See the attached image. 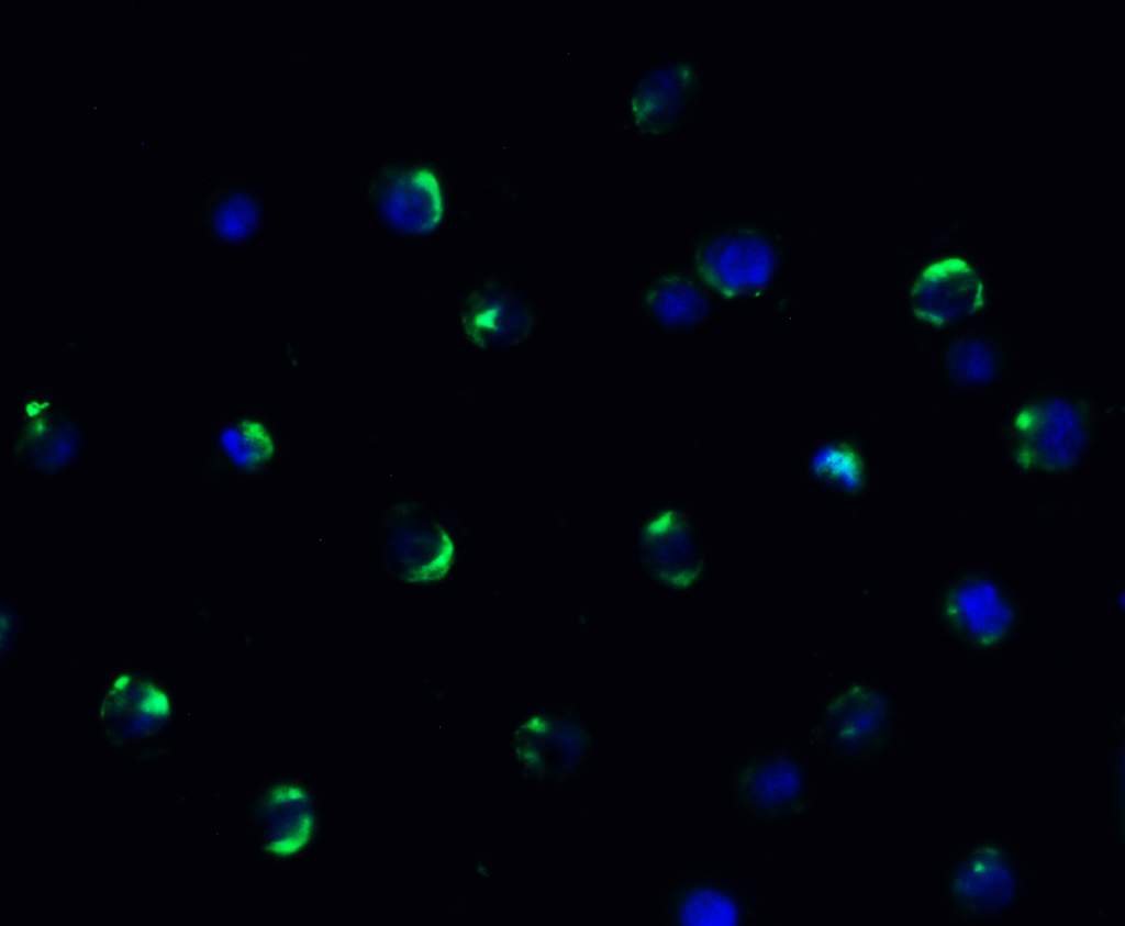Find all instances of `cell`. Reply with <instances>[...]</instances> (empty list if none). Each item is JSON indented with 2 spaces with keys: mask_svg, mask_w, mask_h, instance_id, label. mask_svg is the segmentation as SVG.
<instances>
[{
  "mask_svg": "<svg viewBox=\"0 0 1125 926\" xmlns=\"http://www.w3.org/2000/svg\"><path fill=\"white\" fill-rule=\"evenodd\" d=\"M679 919L684 925L729 926L737 924L739 912L731 895L713 886H700L683 899Z\"/></svg>",
  "mask_w": 1125,
  "mask_h": 926,
  "instance_id": "obj_18",
  "label": "cell"
},
{
  "mask_svg": "<svg viewBox=\"0 0 1125 926\" xmlns=\"http://www.w3.org/2000/svg\"><path fill=\"white\" fill-rule=\"evenodd\" d=\"M645 306L655 323L677 331L698 325L710 311L704 291L680 275H667L654 282L645 294Z\"/></svg>",
  "mask_w": 1125,
  "mask_h": 926,
  "instance_id": "obj_13",
  "label": "cell"
},
{
  "mask_svg": "<svg viewBox=\"0 0 1125 926\" xmlns=\"http://www.w3.org/2000/svg\"><path fill=\"white\" fill-rule=\"evenodd\" d=\"M955 629L970 643L989 647L1006 637L1015 611L1003 590L982 577L967 578L953 587L945 602Z\"/></svg>",
  "mask_w": 1125,
  "mask_h": 926,
  "instance_id": "obj_7",
  "label": "cell"
},
{
  "mask_svg": "<svg viewBox=\"0 0 1125 926\" xmlns=\"http://www.w3.org/2000/svg\"><path fill=\"white\" fill-rule=\"evenodd\" d=\"M1015 431L1020 462L1047 471L1073 465L1087 438L1081 412L1060 399L1028 405L1018 413Z\"/></svg>",
  "mask_w": 1125,
  "mask_h": 926,
  "instance_id": "obj_3",
  "label": "cell"
},
{
  "mask_svg": "<svg viewBox=\"0 0 1125 926\" xmlns=\"http://www.w3.org/2000/svg\"><path fill=\"white\" fill-rule=\"evenodd\" d=\"M461 323L467 336L478 346L505 348L520 344L532 333L535 313L515 289L488 282L466 299Z\"/></svg>",
  "mask_w": 1125,
  "mask_h": 926,
  "instance_id": "obj_6",
  "label": "cell"
},
{
  "mask_svg": "<svg viewBox=\"0 0 1125 926\" xmlns=\"http://www.w3.org/2000/svg\"><path fill=\"white\" fill-rule=\"evenodd\" d=\"M980 286L965 261L947 259L924 272L914 290L915 308L932 322H947L974 309Z\"/></svg>",
  "mask_w": 1125,
  "mask_h": 926,
  "instance_id": "obj_10",
  "label": "cell"
},
{
  "mask_svg": "<svg viewBox=\"0 0 1125 926\" xmlns=\"http://www.w3.org/2000/svg\"><path fill=\"white\" fill-rule=\"evenodd\" d=\"M79 448V435L69 422H57L35 429L25 450L34 467L42 472H56L67 466Z\"/></svg>",
  "mask_w": 1125,
  "mask_h": 926,
  "instance_id": "obj_16",
  "label": "cell"
},
{
  "mask_svg": "<svg viewBox=\"0 0 1125 926\" xmlns=\"http://www.w3.org/2000/svg\"><path fill=\"white\" fill-rule=\"evenodd\" d=\"M307 792L296 785H278L270 790L266 807L275 815L272 838L268 850L278 856H290L309 843L314 830V818L309 808Z\"/></svg>",
  "mask_w": 1125,
  "mask_h": 926,
  "instance_id": "obj_14",
  "label": "cell"
},
{
  "mask_svg": "<svg viewBox=\"0 0 1125 926\" xmlns=\"http://www.w3.org/2000/svg\"><path fill=\"white\" fill-rule=\"evenodd\" d=\"M390 537L396 570L408 582H428L442 577L449 566L450 544L437 526L410 521Z\"/></svg>",
  "mask_w": 1125,
  "mask_h": 926,
  "instance_id": "obj_12",
  "label": "cell"
},
{
  "mask_svg": "<svg viewBox=\"0 0 1125 926\" xmlns=\"http://www.w3.org/2000/svg\"><path fill=\"white\" fill-rule=\"evenodd\" d=\"M778 258L769 241L754 232L720 235L698 254L697 267L702 280L723 297L757 293L769 286Z\"/></svg>",
  "mask_w": 1125,
  "mask_h": 926,
  "instance_id": "obj_2",
  "label": "cell"
},
{
  "mask_svg": "<svg viewBox=\"0 0 1125 926\" xmlns=\"http://www.w3.org/2000/svg\"><path fill=\"white\" fill-rule=\"evenodd\" d=\"M891 722V704L877 687L855 683L833 696L817 725L823 746L838 760L860 762L882 744Z\"/></svg>",
  "mask_w": 1125,
  "mask_h": 926,
  "instance_id": "obj_1",
  "label": "cell"
},
{
  "mask_svg": "<svg viewBox=\"0 0 1125 926\" xmlns=\"http://www.w3.org/2000/svg\"><path fill=\"white\" fill-rule=\"evenodd\" d=\"M587 745L579 723L557 715L530 717L515 735V754L526 769L553 776L570 770Z\"/></svg>",
  "mask_w": 1125,
  "mask_h": 926,
  "instance_id": "obj_8",
  "label": "cell"
},
{
  "mask_svg": "<svg viewBox=\"0 0 1125 926\" xmlns=\"http://www.w3.org/2000/svg\"><path fill=\"white\" fill-rule=\"evenodd\" d=\"M807 788L804 763L790 751L775 750L746 762L735 781L743 811L761 823L789 817L800 806Z\"/></svg>",
  "mask_w": 1125,
  "mask_h": 926,
  "instance_id": "obj_4",
  "label": "cell"
},
{
  "mask_svg": "<svg viewBox=\"0 0 1125 926\" xmlns=\"http://www.w3.org/2000/svg\"><path fill=\"white\" fill-rule=\"evenodd\" d=\"M377 207L385 223L398 233L427 235L444 217L445 199L439 178L426 166L393 171L379 187Z\"/></svg>",
  "mask_w": 1125,
  "mask_h": 926,
  "instance_id": "obj_5",
  "label": "cell"
},
{
  "mask_svg": "<svg viewBox=\"0 0 1125 926\" xmlns=\"http://www.w3.org/2000/svg\"><path fill=\"white\" fill-rule=\"evenodd\" d=\"M1013 869L1004 855L992 846L973 850L961 861L951 878L956 900L974 913H993L1009 905L1015 894Z\"/></svg>",
  "mask_w": 1125,
  "mask_h": 926,
  "instance_id": "obj_9",
  "label": "cell"
},
{
  "mask_svg": "<svg viewBox=\"0 0 1125 926\" xmlns=\"http://www.w3.org/2000/svg\"><path fill=\"white\" fill-rule=\"evenodd\" d=\"M947 368L956 382L974 387L994 377L996 358L988 343L979 338H965L949 349Z\"/></svg>",
  "mask_w": 1125,
  "mask_h": 926,
  "instance_id": "obj_17",
  "label": "cell"
},
{
  "mask_svg": "<svg viewBox=\"0 0 1125 926\" xmlns=\"http://www.w3.org/2000/svg\"><path fill=\"white\" fill-rule=\"evenodd\" d=\"M259 222L256 202L246 193H234L223 200L213 213L216 234L229 242H241L250 236Z\"/></svg>",
  "mask_w": 1125,
  "mask_h": 926,
  "instance_id": "obj_19",
  "label": "cell"
},
{
  "mask_svg": "<svg viewBox=\"0 0 1125 926\" xmlns=\"http://www.w3.org/2000/svg\"><path fill=\"white\" fill-rule=\"evenodd\" d=\"M645 559L656 578L671 587L691 585L699 577L697 542L678 516L661 518L644 536Z\"/></svg>",
  "mask_w": 1125,
  "mask_h": 926,
  "instance_id": "obj_11",
  "label": "cell"
},
{
  "mask_svg": "<svg viewBox=\"0 0 1125 926\" xmlns=\"http://www.w3.org/2000/svg\"><path fill=\"white\" fill-rule=\"evenodd\" d=\"M690 79L689 71L680 67L664 69L647 78L632 103L637 122L653 126L668 121L682 102Z\"/></svg>",
  "mask_w": 1125,
  "mask_h": 926,
  "instance_id": "obj_15",
  "label": "cell"
}]
</instances>
